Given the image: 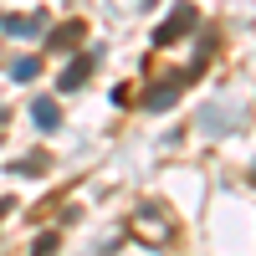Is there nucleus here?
Wrapping results in <instances>:
<instances>
[{
	"instance_id": "nucleus-5",
	"label": "nucleus",
	"mask_w": 256,
	"mask_h": 256,
	"mask_svg": "<svg viewBox=\"0 0 256 256\" xmlns=\"http://www.w3.org/2000/svg\"><path fill=\"white\" fill-rule=\"evenodd\" d=\"M6 31L10 36H46V20L41 16H6Z\"/></svg>"
},
{
	"instance_id": "nucleus-13",
	"label": "nucleus",
	"mask_w": 256,
	"mask_h": 256,
	"mask_svg": "<svg viewBox=\"0 0 256 256\" xmlns=\"http://www.w3.org/2000/svg\"><path fill=\"white\" fill-rule=\"evenodd\" d=\"M251 174H256V169H251Z\"/></svg>"
},
{
	"instance_id": "nucleus-12",
	"label": "nucleus",
	"mask_w": 256,
	"mask_h": 256,
	"mask_svg": "<svg viewBox=\"0 0 256 256\" xmlns=\"http://www.w3.org/2000/svg\"><path fill=\"white\" fill-rule=\"evenodd\" d=\"M0 118H6V108H0Z\"/></svg>"
},
{
	"instance_id": "nucleus-1",
	"label": "nucleus",
	"mask_w": 256,
	"mask_h": 256,
	"mask_svg": "<svg viewBox=\"0 0 256 256\" xmlns=\"http://www.w3.org/2000/svg\"><path fill=\"white\" fill-rule=\"evenodd\" d=\"M134 236L148 241V246H164V241H174V220H169L159 205H148V210L134 216Z\"/></svg>"
},
{
	"instance_id": "nucleus-11",
	"label": "nucleus",
	"mask_w": 256,
	"mask_h": 256,
	"mask_svg": "<svg viewBox=\"0 0 256 256\" xmlns=\"http://www.w3.org/2000/svg\"><path fill=\"white\" fill-rule=\"evenodd\" d=\"M6 210H10V200H0V216H6Z\"/></svg>"
},
{
	"instance_id": "nucleus-4",
	"label": "nucleus",
	"mask_w": 256,
	"mask_h": 256,
	"mask_svg": "<svg viewBox=\"0 0 256 256\" xmlns=\"http://www.w3.org/2000/svg\"><path fill=\"white\" fill-rule=\"evenodd\" d=\"M92 62H98V56H72V67L62 72V92H77L82 82H88V72H92Z\"/></svg>"
},
{
	"instance_id": "nucleus-9",
	"label": "nucleus",
	"mask_w": 256,
	"mask_h": 256,
	"mask_svg": "<svg viewBox=\"0 0 256 256\" xmlns=\"http://www.w3.org/2000/svg\"><path fill=\"white\" fill-rule=\"evenodd\" d=\"M41 169H46V159L31 154V159H20V164H16V174H41Z\"/></svg>"
},
{
	"instance_id": "nucleus-2",
	"label": "nucleus",
	"mask_w": 256,
	"mask_h": 256,
	"mask_svg": "<svg viewBox=\"0 0 256 256\" xmlns=\"http://www.w3.org/2000/svg\"><path fill=\"white\" fill-rule=\"evenodd\" d=\"M195 20H200V10L195 6H174L159 26H154V46H169V41H180V36H190L195 31Z\"/></svg>"
},
{
	"instance_id": "nucleus-7",
	"label": "nucleus",
	"mask_w": 256,
	"mask_h": 256,
	"mask_svg": "<svg viewBox=\"0 0 256 256\" xmlns=\"http://www.w3.org/2000/svg\"><path fill=\"white\" fill-rule=\"evenodd\" d=\"M77 41H82V20H67L62 31H52V46H56V52H62V46H77Z\"/></svg>"
},
{
	"instance_id": "nucleus-6",
	"label": "nucleus",
	"mask_w": 256,
	"mask_h": 256,
	"mask_svg": "<svg viewBox=\"0 0 256 256\" xmlns=\"http://www.w3.org/2000/svg\"><path fill=\"white\" fill-rule=\"evenodd\" d=\"M31 123H36V128H46V134H52V128L62 123L56 102H52V98H36V102H31Z\"/></svg>"
},
{
	"instance_id": "nucleus-10",
	"label": "nucleus",
	"mask_w": 256,
	"mask_h": 256,
	"mask_svg": "<svg viewBox=\"0 0 256 256\" xmlns=\"http://www.w3.org/2000/svg\"><path fill=\"white\" fill-rule=\"evenodd\" d=\"M56 251V236H52V230H46V236H36V246H31V256H52Z\"/></svg>"
},
{
	"instance_id": "nucleus-3",
	"label": "nucleus",
	"mask_w": 256,
	"mask_h": 256,
	"mask_svg": "<svg viewBox=\"0 0 256 256\" xmlns=\"http://www.w3.org/2000/svg\"><path fill=\"white\" fill-rule=\"evenodd\" d=\"M180 92H184V72H169V77H159L154 88L144 92V108H148V113H169V108L180 102Z\"/></svg>"
},
{
	"instance_id": "nucleus-8",
	"label": "nucleus",
	"mask_w": 256,
	"mask_h": 256,
	"mask_svg": "<svg viewBox=\"0 0 256 256\" xmlns=\"http://www.w3.org/2000/svg\"><path fill=\"white\" fill-rule=\"evenodd\" d=\"M36 72H41L36 56H16V62H10V77H16V82H36Z\"/></svg>"
}]
</instances>
